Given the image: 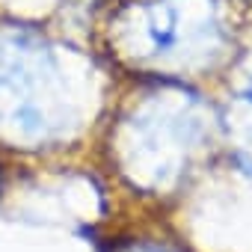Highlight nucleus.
<instances>
[{
    "mask_svg": "<svg viewBox=\"0 0 252 252\" xmlns=\"http://www.w3.org/2000/svg\"><path fill=\"white\" fill-rule=\"evenodd\" d=\"M252 9L240 0H110L92 24L104 60L146 80H196L231 68Z\"/></svg>",
    "mask_w": 252,
    "mask_h": 252,
    "instance_id": "obj_1",
    "label": "nucleus"
},
{
    "mask_svg": "<svg viewBox=\"0 0 252 252\" xmlns=\"http://www.w3.org/2000/svg\"><path fill=\"white\" fill-rule=\"evenodd\" d=\"M0 193H3V169H0Z\"/></svg>",
    "mask_w": 252,
    "mask_h": 252,
    "instance_id": "obj_2",
    "label": "nucleus"
},
{
    "mask_svg": "<svg viewBox=\"0 0 252 252\" xmlns=\"http://www.w3.org/2000/svg\"><path fill=\"white\" fill-rule=\"evenodd\" d=\"M240 3H243V6H249V9H252V0H240Z\"/></svg>",
    "mask_w": 252,
    "mask_h": 252,
    "instance_id": "obj_3",
    "label": "nucleus"
}]
</instances>
